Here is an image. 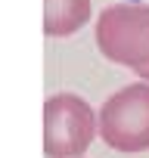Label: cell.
<instances>
[{
  "mask_svg": "<svg viewBox=\"0 0 149 158\" xmlns=\"http://www.w3.org/2000/svg\"><path fill=\"white\" fill-rule=\"evenodd\" d=\"M100 139L124 155L149 152V81H137L112 93L100 112Z\"/></svg>",
  "mask_w": 149,
  "mask_h": 158,
  "instance_id": "1",
  "label": "cell"
},
{
  "mask_svg": "<svg viewBox=\"0 0 149 158\" xmlns=\"http://www.w3.org/2000/svg\"><path fill=\"white\" fill-rule=\"evenodd\" d=\"M96 133H100V121L84 96L53 93L44 102V155L47 158H81L90 149Z\"/></svg>",
  "mask_w": 149,
  "mask_h": 158,
  "instance_id": "2",
  "label": "cell"
},
{
  "mask_svg": "<svg viewBox=\"0 0 149 158\" xmlns=\"http://www.w3.org/2000/svg\"><path fill=\"white\" fill-rule=\"evenodd\" d=\"M100 53L124 68L149 65V3H115L96 19Z\"/></svg>",
  "mask_w": 149,
  "mask_h": 158,
  "instance_id": "3",
  "label": "cell"
},
{
  "mask_svg": "<svg viewBox=\"0 0 149 158\" xmlns=\"http://www.w3.org/2000/svg\"><path fill=\"white\" fill-rule=\"evenodd\" d=\"M90 19V0H44V34L71 37Z\"/></svg>",
  "mask_w": 149,
  "mask_h": 158,
  "instance_id": "4",
  "label": "cell"
},
{
  "mask_svg": "<svg viewBox=\"0 0 149 158\" xmlns=\"http://www.w3.org/2000/svg\"><path fill=\"white\" fill-rule=\"evenodd\" d=\"M137 74H140V81H149V65H143V68H140Z\"/></svg>",
  "mask_w": 149,
  "mask_h": 158,
  "instance_id": "5",
  "label": "cell"
}]
</instances>
